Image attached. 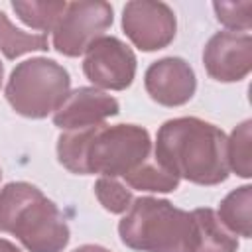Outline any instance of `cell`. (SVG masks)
<instances>
[{
    "mask_svg": "<svg viewBox=\"0 0 252 252\" xmlns=\"http://www.w3.org/2000/svg\"><path fill=\"white\" fill-rule=\"evenodd\" d=\"M144 87L152 100L161 106H181L197 91L193 67L181 57H163L154 61L144 75Z\"/></svg>",
    "mask_w": 252,
    "mask_h": 252,
    "instance_id": "obj_10",
    "label": "cell"
},
{
    "mask_svg": "<svg viewBox=\"0 0 252 252\" xmlns=\"http://www.w3.org/2000/svg\"><path fill=\"white\" fill-rule=\"evenodd\" d=\"M43 49H47V35L20 30L10 22L4 12H0V51L6 59L12 61L26 53Z\"/></svg>",
    "mask_w": 252,
    "mask_h": 252,
    "instance_id": "obj_15",
    "label": "cell"
},
{
    "mask_svg": "<svg viewBox=\"0 0 252 252\" xmlns=\"http://www.w3.org/2000/svg\"><path fill=\"white\" fill-rule=\"evenodd\" d=\"M203 65L211 79L220 83L242 81L252 69L250 33L217 32L203 49Z\"/></svg>",
    "mask_w": 252,
    "mask_h": 252,
    "instance_id": "obj_9",
    "label": "cell"
},
{
    "mask_svg": "<svg viewBox=\"0 0 252 252\" xmlns=\"http://www.w3.org/2000/svg\"><path fill=\"white\" fill-rule=\"evenodd\" d=\"M136 55L124 41L102 35L85 51L83 73L98 89L124 91L136 77Z\"/></svg>",
    "mask_w": 252,
    "mask_h": 252,
    "instance_id": "obj_8",
    "label": "cell"
},
{
    "mask_svg": "<svg viewBox=\"0 0 252 252\" xmlns=\"http://www.w3.org/2000/svg\"><path fill=\"white\" fill-rule=\"evenodd\" d=\"M124 246L136 252H195L197 226L189 211L158 197H138L118 222Z\"/></svg>",
    "mask_w": 252,
    "mask_h": 252,
    "instance_id": "obj_4",
    "label": "cell"
},
{
    "mask_svg": "<svg viewBox=\"0 0 252 252\" xmlns=\"http://www.w3.org/2000/svg\"><path fill=\"white\" fill-rule=\"evenodd\" d=\"M114 10L104 0L67 2L53 28V49L65 57L83 55L112 26Z\"/></svg>",
    "mask_w": 252,
    "mask_h": 252,
    "instance_id": "obj_6",
    "label": "cell"
},
{
    "mask_svg": "<svg viewBox=\"0 0 252 252\" xmlns=\"http://www.w3.org/2000/svg\"><path fill=\"white\" fill-rule=\"evenodd\" d=\"M122 30L138 49L158 51L175 37V12L165 2L132 0L122 10Z\"/></svg>",
    "mask_w": 252,
    "mask_h": 252,
    "instance_id": "obj_7",
    "label": "cell"
},
{
    "mask_svg": "<svg viewBox=\"0 0 252 252\" xmlns=\"http://www.w3.org/2000/svg\"><path fill=\"white\" fill-rule=\"evenodd\" d=\"M94 195L98 199V203L114 215H122L130 209L134 197H132V189L122 183L116 177H104L100 175L94 181Z\"/></svg>",
    "mask_w": 252,
    "mask_h": 252,
    "instance_id": "obj_18",
    "label": "cell"
},
{
    "mask_svg": "<svg viewBox=\"0 0 252 252\" xmlns=\"http://www.w3.org/2000/svg\"><path fill=\"white\" fill-rule=\"evenodd\" d=\"M179 177L173 175L167 167H163L156 156L152 154L134 173H130L124 183L130 189L138 191H150V193H171L179 187Z\"/></svg>",
    "mask_w": 252,
    "mask_h": 252,
    "instance_id": "obj_14",
    "label": "cell"
},
{
    "mask_svg": "<svg viewBox=\"0 0 252 252\" xmlns=\"http://www.w3.org/2000/svg\"><path fill=\"white\" fill-rule=\"evenodd\" d=\"M69 89L71 77L63 65L47 57H32L12 69L4 94L18 114L39 120L61 106Z\"/></svg>",
    "mask_w": 252,
    "mask_h": 252,
    "instance_id": "obj_5",
    "label": "cell"
},
{
    "mask_svg": "<svg viewBox=\"0 0 252 252\" xmlns=\"http://www.w3.org/2000/svg\"><path fill=\"white\" fill-rule=\"evenodd\" d=\"M252 185H242L232 189L219 205V219L220 222L234 234L242 238L252 236Z\"/></svg>",
    "mask_w": 252,
    "mask_h": 252,
    "instance_id": "obj_13",
    "label": "cell"
},
{
    "mask_svg": "<svg viewBox=\"0 0 252 252\" xmlns=\"http://www.w3.org/2000/svg\"><path fill=\"white\" fill-rule=\"evenodd\" d=\"M73 252H110V250L104 246H98V244H83V246L75 248Z\"/></svg>",
    "mask_w": 252,
    "mask_h": 252,
    "instance_id": "obj_20",
    "label": "cell"
},
{
    "mask_svg": "<svg viewBox=\"0 0 252 252\" xmlns=\"http://www.w3.org/2000/svg\"><path fill=\"white\" fill-rule=\"evenodd\" d=\"M213 10L217 14V20L232 30V32H242L248 33L250 30V12H252V2H215Z\"/></svg>",
    "mask_w": 252,
    "mask_h": 252,
    "instance_id": "obj_19",
    "label": "cell"
},
{
    "mask_svg": "<svg viewBox=\"0 0 252 252\" xmlns=\"http://www.w3.org/2000/svg\"><path fill=\"white\" fill-rule=\"evenodd\" d=\"M154 144L138 124H94L61 132L57 138L59 163L77 175L126 179L150 156Z\"/></svg>",
    "mask_w": 252,
    "mask_h": 252,
    "instance_id": "obj_1",
    "label": "cell"
},
{
    "mask_svg": "<svg viewBox=\"0 0 252 252\" xmlns=\"http://www.w3.org/2000/svg\"><path fill=\"white\" fill-rule=\"evenodd\" d=\"M120 112L118 100L96 89V87H79L69 91L67 98L53 112V124L67 130H79L94 124H102L106 118H112Z\"/></svg>",
    "mask_w": 252,
    "mask_h": 252,
    "instance_id": "obj_11",
    "label": "cell"
},
{
    "mask_svg": "<svg viewBox=\"0 0 252 252\" xmlns=\"http://www.w3.org/2000/svg\"><path fill=\"white\" fill-rule=\"evenodd\" d=\"M197 226V250L195 252H236L238 238L220 222L217 211L203 207L191 211Z\"/></svg>",
    "mask_w": 252,
    "mask_h": 252,
    "instance_id": "obj_12",
    "label": "cell"
},
{
    "mask_svg": "<svg viewBox=\"0 0 252 252\" xmlns=\"http://www.w3.org/2000/svg\"><path fill=\"white\" fill-rule=\"evenodd\" d=\"M0 232L16 236L28 252H63L71 238L59 207L28 181L0 189Z\"/></svg>",
    "mask_w": 252,
    "mask_h": 252,
    "instance_id": "obj_3",
    "label": "cell"
},
{
    "mask_svg": "<svg viewBox=\"0 0 252 252\" xmlns=\"http://www.w3.org/2000/svg\"><path fill=\"white\" fill-rule=\"evenodd\" d=\"M12 8L28 28L41 30V32H53V28L57 26L59 18L63 16V12L67 8V2H45V0L22 2V0H14Z\"/></svg>",
    "mask_w": 252,
    "mask_h": 252,
    "instance_id": "obj_16",
    "label": "cell"
},
{
    "mask_svg": "<svg viewBox=\"0 0 252 252\" xmlns=\"http://www.w3.org/2000/svg\"><path fill=\"white\" fill-rule=\"evenodd\" d=\"M252 120H244L240 122L230 138H226V158H228V169H232L238 177L248 179L252 175V152H250V144H252Z\"/></svg>",
    "mask_w": 252,
    "mask_h": 252,
    "instance_id": "obj_17",
    "label": "cell"
},
{
    "mask_svg": "<svg viewBox=\"0 0 252 252\" xmlns=\"http://www.w3.org/2000/svg\"><path fill=\"white\" fill-rule=\"evenodd\" d=\"M0 179H2V169H0Z\"/></svg>",
    "mask_w": 252,
    "mask_h": 252,
    "instance_id": "obj_23",
    "label": "cell"
},
{
    "mask_svg": "<svg viewBox=\"0 0 252 252\" xmlns=\"http://www.w3.org/2000/svg\"><path fill=\"white\" fill-rule=\"evenodd\" d=\"M0 252H22L14 242L6 240V238H0Z\"/></svg>",
    "mask_w": 252,
    "mask_h": 252,
    "instance_id": "obj_21",
    "label": "cell"
},
{
    "mask_svg": "<svg viewBox=\"0 0 252 252\" xmlns=\"http://www.w3.org/2000/svg\"><path fill=\"white\" fill-rule=\"evenodd\" d=\"M2 79H4V65L0 63V87H2Z\"/></svg>",
    "mask_w": 252,
    "mask_h": 252,
    "instance_id": "obj_22",
    "label": "cell"
},
{
    "mask_svg": "<svg viewBox=\"0 0 252 252\" xmlns=\"http://www.w3.org/2000/svg\"><path fill=\"white\" fill-rule=\"evenodd\" d=\"M154 156L173 175L195 185H219L230 173L226 134L197 116L163 122L158 130Z\"/></svg>",
    "mask_w": 252,
    "mask_h": 252,
    "instance_id": "obj_2",
    "label": "cell"
}]
</instances>
